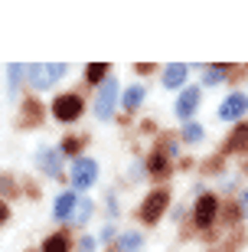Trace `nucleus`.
Listing matches in <instances>:
<instances>
[{
    "label": "nucleus",
    "instance_id": "4468645a",
    "mask_svg": "<svg viewBox=\"0 0 248 252\" xmlns=\"http://www.w3.org/2000/svg\"><path fill=\"white\" fill-rule=\"evenodd\" d=\"M43 252H69V236H62V233L49 236L46 243H43Z\"/></svg>",
    "mask_w": 248,
    "mask_h": 252
},
{
    "label": "nucleus",
    "instance_id": "1a4fd4ad",
    "mask_svg": "<svg viewBox=\"0 0 248 252\" xmlns=\"http://www.w3.org/2000/svg\"><path fill=\"white\" fill-rule=\"evenodd\" d=\"M186 72H190V65H183V63L166 65V69H164V85H166V89H180V85L186 82Z\"/></svg>",
    "mask_w": 248,
    "mask_h": 252
},
{
    "label": "nucleus",
    "instance_id": "bb28decb",
    "mask_svg": "<svg viewBox=\"0 0 248 252\" xmlns=\"http://www.w3.org/2000/svg\"><path fill=\"white\" fill-rule=\"evenodd\" d=\"M242 213H248V190L242 193Z\"/></svg>",
    "mask_w": 248,
    "mask_h": 252
},
{
    "label": "nucleus",
    "instance_id": "6e6552de",
    "mask_svg": "<svg viewBox=\"0 0 248 252\" xmlns=\"http://www.w3.org/2000/svg\"><path fill=\"white\" fill-rule=\"evenodd\" d=\"M75 206H79V196H75L72 190H69V193H62L59 200H55V210H53V216L59 220V223H65V220H69V216L75 213Z\"/></svg>",
    "mask_w": 248,
    "mask_h": 252
},
{
    "label": "nucleus",
    "instance_id": "ddd939ff",
    "mask_svg": "<svg viewBox=\"0 0 248 252\" xmlns=\"http://www.w3.org/2000/svg\"><path fill=\"white\" fill-rule=\"evenodd\" d=\"M248 144V125H239V128L232 131V141L225 144V151H242Z\"/></svg>",
    "mask_w": 248,
    "mask_h": 252
},
{
    "label": "nucleus",
    "instance_id": "a878e982",
    "mask_svg": "<svg viewBox=\"0 0 248 252\" xmlns=\"http://www.w3.org/2000/svg\"><path fill=\"white\" fill-rule=\"evenodd\" d=\"M7 216H10V210H7V203H0V226L7 223Z\"/></svg>",
    "mask_w": 248,
    "mask_h": 252
},
{
    "label": "nucleus",
    "instance_id": "9d476101",
    "mask_svg": "<svg viewBox=\"0 0 248 252\" xmlns=\"http://www.w3.org/2000/svg\"><path fill=\"white\" fill-rule=\"evenodd\" d=\"M27 75H29V85L33 89H49L53 85V75H49V65H27Z\"/></svg>",
    "mask_w": 248,
    "mask_h": 252
},
{
    "label": "nucleus",
    "instance_id": "9b49d317",
    "mask_svg": "<svg viewBox=\"0 0 248 252\" xmlns=\"http://www.w3.org/2000/svg\"><path fill=\"white\" fill-rule=\"evenodd\" d=\"M140 102H144V85H131L124 92V112H138Z\"/></svg>",
    "mask_w": 248,
    "mask_h": 252
},
{
    "label": "nucleus",
    "instance_id": "4be33fe9",
    "mask_svg": "<svg viewBox=\"0 0 248 252\" xmlns=\"http://www.w3.org/2000/svg\"><path fill=\"white\" fill-rule=\"evenodd\" d=\"M65 69H69V65H62V63H49V75H53V82H55V79H62Z\"/></svg>",
    "mask_w": 248,
    "mask_h": 252
},
{
    "label": "nucleus",
    "instance_id": "0eeeda50",
    "mask_svg": "<svg viewBox=\"0 0 248 252\" xmlns=\"http://www.w3.org/2000/svg\"><path fill=\"white\" fill-rule=\"evenodd\" d=\"M199 89H186L183 95H180V102H176V115H180V118H190V115L196 112V108H199Z\"/></svg>",
    "mask_w": 248,
    "mask_h": 252
},
{
    "label": "nucleus",
    "instance_id": "f8f14e48",
    "mask_svg": "<svg viewBox=\"0 0 248 252\" xmlns=\"http://www.w3.org/2000/svg\"><path fill=\"white\" fill-rule=\"evenodd\" d=\"M39 164L46 167L49 177H59V151H39Z\"/></svg>",
    "mask_w": 248,
    "mask_h": 252
},
{
    "label": "nucleus",
    "instance_id": "412c9836",
    "mask_svg": "<svg viewBox=\"0 0 248 252\" xmlns=\"http://www.w3.org/2000/svg\"><path fill=\"white\" fill-rule=\"evenodd\" d=\"M150 174H157V177H160V174H166V160L160 158V154H154V158H150Z\"/></svg>",
    "mask_w": 248,
    "mask_h": 252
},
{
    "label": "nucleus",
    "instance_id": "f257e3e1",
    "mask_svg": "<svg viewBox=\"0 0 248 252\" xmlns=\"http://www.w3.org/2000/svg\"><path fill=\"white\" fill-rule=\"evenodd\" d=\"M114 98H118V82L114 79H105L98 89V98H95V115L101 122H108L111 112H114Z\"/></svg>",
    "mask_w": 248,
    "mask_h": 252
},
{
    "label": "nucleus",
    "instance_id": "20e7f679",
    "mask_svg": "<svg viewBox=\"0 0 248 252\" xmlns=\"http://www.w3.org/2000/svg\"><path fill=\"white\" fill-rule=\"evenodd\" d=\"M53 115L59 122H75V118L82 115V98H79V95H59L53 102Z\"/></svg>",
    "mask_w": 248,
    "mask_h": 252
},
{
    "label": "nucleus",
    "instance_id": "7ed1b4c3",
    "mask_svg": "<svg viewBox=\"0 0 248 252\" xmlns=\"http://www.w3.org/2000/svg\"><path fill=\"white\" fill-rule=\"evenodd\" d=\"M95 177H98V164H95L92 158H79V160L72 164V187H75V190L92 187Z\"/></svg>",
    "mask_w": 248,
    "mask_h": 252
},
{
    "label": "nucleus",
    "instance_id": "2eb2a0df",
    "mask_svg": "<svg viewBox=\"0 0 248 252\" xmlns=\"http://www.w3.org/2000/svg\"><path fill=\"white\" fill-rule=\"evenodd\" d=\"M105 75H108V63H92L88 69H85V79H88L92 85L105 82Z\"/></svg>",
    "mask_w": 248,
    "mask_h": 252
},
{
    "label": "nucleus",
    "instance_id": "dca6fc26",
    "mask_svg": "<svg viewBox=\"0 0 248 252\" xmlns=\"http://www.w3.org/2000/svg\"><path fill=\"white\" fill-rule=\"evenodd\" d=\"M140 249V236L138 233H124L118 239V252H138Z\"/></svg>",
    "mask_w": 248,
    "mask_h": 252
},
{
    "label": "nucleus",
    "instance_id": "393cba45",
    "mask_svg": "<svg viewBox=\"0 0 248 252\" xmlns=\"http://www.w3.org/2000/svg\"><path fill=\"white\" fill-rule=\"evenodd\" d=\"M79 249H82V252H92V249H95V239H92V236H85V239H82V246H79Z\"/></svg>",
    "mask_w": 248,
    "mask_h": 252
},
{
    "label": "nucleus",
    "instance_id": "423d86ee",
    "mask_svg": "<svg viewBox=\"0 0 248 252\" xmlns=\"http://www.w3.org/2000/svg\"><path fill=\"white\" fill-rule=\"evenodd\" d=\"M216 213H219V200H216L212 193H202L199 200H196V223L209 226L212 220H216Z\"/></svg>",
    "mask_w": 248,
    "mask_h": 252
},
{
    "label": "nucleus",
    "instance_id": "39448f33",
    "mask_svg": "<svg viewBox=\"0 0 248 252\" xmlns=\"http://www.w3.org/2000/svg\"><path fill=\"white\" fill-rule=\"evenodd\" d=\"M245 112H248V95H242V92H232L229 98L219 105V118L222 122H235V118H242Z\"/></svg>",
    "mask_w": 248,
    "mask_h": 252
},
{
    "label": "nucleus",
    "instance_id": "a211bd4d",
    "mask_svg": "<svg viewBox=\"0 0 248 252\" xmlns=\"http://www.w3.org/2000/svg\"><path fill=\"white\" fill-rule=\"evenodd\" d=\"M23 72H27V65H20V63L7 65V75H10V85H13V92H17V85H20V79H23Z\"/></svg>",
    "mask_w": 248,
    "mask_h": 252
},
{
    "label": "nucleus",
    "instance_id": "f03ea898",
    "mask_svg": "<svg viewBox=\"0 0 248 252\" xmlns=\"http://www.w3.org/2000/svg\"><path fill=\"white\" fill-rule=\"evenodd\" d=\"M166 206H170V193H166V190H154V193L140 203V220H144V223H157V220L164 216Z\"/></svg>",
    "mask_w": 248,
    "mask_h": 252
},
{
    "label": "nucleus",
    "instance_id": "aec40b11",
    "mask_svg": "<svg viewBox=\"0 0 248 252\" xmlns=\"http://www.w3.org/2000/svg\"><path fill=\"white\" fill-rule=\"evenodd\" d=\"M225 79V65H212L209 72H206V85H219Z\"/></svg>",
    "mask_w": 248,
    "mask_h": 252
},
{
    "label": "nucleus",
    "instance_id": "5701e85b",
    "mask_svg": "<svg viewBox=\"0 0 248 252\" xmlns=\"http://www.w3.org/2000/svg\"><path fill=\"white\" fill-rule=\"evenodd\" d=\"M36 112H39V105L36 102H27V118H23V125H33V122H36Z\"/></svg>",
    "mask_w": 248,
    "mask_h": 252
},
{
    "label": "nucleus",
    "instance_id": "b1692460",
    "mask_svg": "<svg viewBox=\"0 0 248 252\" xmlns=\"http://www.w3.org/2000/svg\"><path fill=\"white\" fill-rule=\"evenodd\" d=\"M79 148H82V141H79V138H72V141L65 138V141H62V151H65V154H75Z\"/></svg>",
    "mask_w": 248,
    "mask_h": 252
},
{
    "label": "nucleus",
    "instance_id": "6ab92c4d",
    "mask_svg": "<svg viewBox=\"0 0 248 252\" xmlns=\"http://www.w3.org/2000/svg\"><path fill=\"white\" fill-rule=\"evenodd\" d=\"M183 138H186V141H199V138H206V131H202V125L190 122V125L183 128Z\"/></svg>",
    "mask_w": 248,
    "mask_h": 252
},
{
    "label": "nucleus",
    "instance_id": "f3484780",
    "mask_svg": "<svg viewBox=\"0 0 248 252\" xmlns=\"http://www.w3.org/2000/svg\"><path fill=\"white\" fill-rule=\"evenodd\" d=\"M92 210H95V206L88 203V200H79V206H75L72 220H75V223H85V220H88V216H92Z\"/></svg>",
    "mask_w": 248,
    "mask_h": 252
}]
</instances>
